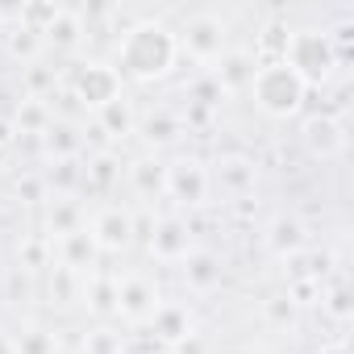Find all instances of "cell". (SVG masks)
Returning a JSON list of instances; mask_svg holds the SVG:
<instances>
[{
    "mask_svg": "<svg viewBox=\"0 0 354 354\" xmlns=\"http://www.w3.org/2000/svg\"><path fill=\"white\" fill-rule=\"evenodd\" d=\"M175 59H180V38L158 17L133 21L117 42V75H129L138 84L162 80L175 67Z\"/></svg>",
    "mask_w": 354,
    "mask_h": 354,
    "instance_id": "1",
    "label": "cell"
},
{
    "mask_svg": "<svg viewBox=\"0 0 354 354\" xmlns=\"http://www.w3.org/2000/svg\"><path fill=\"white\" fill-rule=\"evenodd\" d=\"M80 34H84V26H80V13H71V9H59V17L46 26V42H55V46H63V50H71L75 42H80Z\"/></svg>",
    "mask_w": 354,
    "mask_h": 354,
    "instance_id": "21",
    "label": "cell"
},
{
    "mask_svg": "<svg viewBox=\"0 0 354 354\" xmlns=\"http://www.w3.org/2000/svg\"><path fill=\"white\" fill-rule=\"evenodd\" d=\"M267 250L275 254V259H296V254H304L308 250V230H304V221L300 217H292V213H279L271 225H267Z\"/></svg>",
    "mask_w": 354,
    "mask_h": 354,
    "instance_id": "12",
    "label": "cell"
},
{
    "mask_svg": "<svg viewBox=\"0 0 354 354\" xmlns=\"http://www.w3.org/2000/svg\"><path fill=\"white\" fill-rule=\"evenodd\" d=\"M0 354H17V350H13V342H9L5 333H0Z\"/></svg>",
    "mask_w": 354,
    "mask_h": 354,
    "instance_id": "28",
    "label": "cell"
},
{
    "mask_svg": "<svg viewBox=\"0 0 354 354\" xmlns=\"http://www.w3.org/2000/svg\"><path fill=\"white\" fill-rule=\"evenodd\" d=\"M71 92H75V100H80L84 109L100 113L104 104H113V100L121 96V75H117L113 63L88 59V63H80V67L71 71Z\"/></svg>",
    "mask_w": 354,
    "mask_h": 354,
    "instance_id": "5",
    "label": "cell"
},
{
    "mask_svg": "<svg viewBox=\"0 0 354 354\" xmlns=\"http://www.w3.org/2000/svg\"><path fill=\"white\" fill-rule=\"evenodd\" d=\"M304 146L313 158H337L346 150V125L329 113H313L304 121Z\"/></svg>",
    "mask_w": 354,
    "mask_h": 354,
    "instance_id": "11",
    "label": "cell"
},
{
    "mask_svg": "<svg viewBox=\"0 0 354 354\" xmlns=\"http://www.w3.org/2000/svg\"><path fill=\"white\" fill-rule=\"evenodd\" d=\"M129 184L142 201H154V196H167V162L158 158H133L129 162Z\"/></svg>",
    "mask_w": 354,
    "mask_h": 354,
    "instance_id": "18",
    "label": "cell"
},
{
    "mask_svg": "<svg viewBox=\"0 0 354 354\" xmlns=\"http://www.w3.org/2000/svg\"><path fill=\"white\" fill-rule=\"evenodd\" d=\"M42 46H46V38H42L38 30H30V26H17V30H9V55H13V59H21V63H34V59L42 55Z\"/></svg>",
    "mask_w": 354,
    "mask_h": 354,
    "instance_id": "22",
    "label": "cell"
},
{
    "mask_svg": "<svg viewBox=\"0 0 354 354\" xmlns=\"http://www.w3.org/2000/svg\"><path fill=\"white\" fill-rule=\"evenodd\" d=\"M17 129H26V133H46V129H50V109H46L38 96H30V100L17 109Z\"/></svg>",
    "mask_w": 354,
    "mask_h": 354,
    "instance_id": "23",
    "label": "cell"
},
{
    "mask_svg": "<svg viewBox=\"0 0 354 354\" xmlns=\"http://www.w3.org/2000/svg\"><path fill=\"white\" fill-rule=\"evenodd\" d=\"M158 283L150 275H125L117 279V313L125 321H150V313L158 308Z\"/></svg>",
    "mask_w": 354,
    "mask_h": 354,
    "instance_id": "10",
    "label": "cell"
},
{
    "mask_svg": "<svg viewBox=\"0 0 354 354\" xmlns=\"http://www.w3.org/2000/svg\"><path fill=\"white\" fill-rule=\"evenodd\" d=\"M250 96L259 104V113L275 117V121H288L304 109L308 100V88L300 84V75L283 63V59H263L254 67V80H250Z\"/></svg>",
    "mask_w": 354,
    "mask_h": 354,
    "instance_id": "3",
    "label": "cell"
},
{
    "mask_svg": "<svg viewBox=\"0 0 354 354\" xmlns=\"http://www.w3.org/2000/svg\"><path fill=\"white\" fill-rule=\"evenodd\" d=\"M88 234H92V242L100 246V254H113V250H125V246L133 242L138 225H133V213H129V209H121V205H104V209L92 217Z\"/></svg>",
    "mask_w": 354,
    "mask_h": 354,
    "instance_id": "9",
    "label": "cell"
},
{
    "mask_svg": "<svg viewBox=\"0 0 354 354\" xmlns=\"http://www.w3.org/2000/svg\"><path fill=\"white\" fill-rule=\"evenodd\" d=\"M209 167L201 158H175L167 162V196L180 209H196L209 201Z\"/></svg>",
    "mask_w": 354,
    "mask_h": 354,
    "instance_id": "6",
    "label": "cell"
},
{
    "mask_svg": "<svg viewBox=\"0 0 354 354\" xmlns=\"http://www.w3.org/2000/svg\"><path fill=\"white\" fill-rule=\"evenodd\" d=\"M96 117H100V125L109 129V138H129V133L138 129V113H133V104H129L125 96H117L113 104H104Z\"/></svg>",
    "mask_w": 354,
    "mask_h": 354,
    "instance_id": "19",
    "label": "cell"
},
{
    "mask_svg": "<svg viewBox=\"0 0 354 354\" xmlns=\"http://www.w3.org/2000/svg\"><path fill=\"white\" fill-rule=\"evenodd\" d=\"M150 329L158 342H171V346H180L192 337V313L188 304H175V300H162L154 313H150Z\"/></svg>",
    "mask_w": 354,
    "mask_h": 354,
    "instance_id": "13",
    "label": "cell"
},
{
    "mask_svg": "<svg viewBox=\"0 0 354 354\" xmlns=\"http://www.w3.org/2000/svg\"><path fill=\"white\" fill-rule=\"evenodd\" d=\"M138 129H142V138L150 146H175V142L184 138V117L171 113V109H150Z\"/></svg>",
    "mask_w": 354,
    "mask_h": 354,
    "instance_id": "17",
    "label": "cell"
},
{
    "mask_svg": "<svg viewBox=\"0 0 354 354\" xmlns=\"http://www.w3.org/2000/svg\"><path fill=\"white\" fill-rule=\"evenodd\" d=\"M13 350L17 354H55V337L46 329H30V333H21V342H13Z\"/></svg>",
    "mask_w": 354,
    "mask_h": 354,
    "instance_id": "25",
    "label": "cell"
},
{
    "mask_svg": "<svg viewBox=\"0 0 354 354\" xmlns=\"http://www.w3.org/2000/svg\"><path fill=\"white\" fill-rule=\"evenodd\" d=\"M84 180H88L92 188H109V184L117 180V158H113V154H100V158H92V167L84 171Z\"/></svg>",
    "mask_w": 354,
    "mask_h": 354,
    "instance_id": "24",
    "label": "cell"
},
{
    "mask_svg": "<svg viewBox=\"0 0 354 354\" xmlns=\"http://www.w3.org/2000/svg\"><path fill=\"white\" fill-rule=\"evenodd\" d=\"M221 275H225V267H221V259L213 250H192L184 259V283L192 292H213L221 283Z\"/></svg>",
    "mask_w": 354,
    "mask_h": 354,
    "instance_id": "16",
    "label": "cell"
},
{
    "mask_svg": "<svg viewBox=\"0 0 354 354\" xmlns=\"http://www.w3.org/2000/svg\"><path fill=\"white\" fill-rule=\"evenodd\" d=\"M217 63H221V67H217L213 84H217L221 92H246L250 80H254V67H259L250 50H225Z\"/></svg>",
    "mask_w": 354,
    "mask_h": 354,
    "instance_id": "15",
    "label": "cell"
},
{
    "mask_svg": "<svg viewBox=\"0 0 354 354\" xmlns=\"http://www.w3.org/2000/svg\"><path fill=\"white\" fill-rule=\"evenodd\" d=\"M254 184H259V167H254V158H246V154H221V158L209 167V188H217V192L230 196V201L250 196Z\"/></svg>",
    "mask_w": 354,
    "mask_h": 354,
    "instance_id": "7",
    "label": "cell"
},
{
    "mask_svg": "<svg viewBox=\"0 0 354 354\" xmlns=\"http://www.w3.org/2000/svg\"><path fill=\"white\" fill-rule=\"evenodd\" d=\"M279 59L300 75L304 88L329 84L333 71L342 67L337 42H333V34H325V30H288V42H283V50H279Z\"/></svg>",
    "mask_w": 354,
    "mask_h": 354,
    "instance_id": "2",
    "label": "cell"
},
{
    "mask_svg": "<svg viewBox=\"0 0 354 354\" xmlns=\"http://www.w3.org/2000/svg\"><path fill=\"white\" fill-rule=\"evenodd\" d=\"M150 254L162 259V263H184L192 254V225H188V217H180V213L158 217L154 234H150Z\"/></svg>",
    "mask_w": 354,
    "mask_h": 354,
    "instance_id": "8",
    "label": "cell"
},
{
    "mask_svg": "<svg viewBox=\"0 0 354 354\" xmlns=\"http://www.w3.org/2000/svg\"><path fill=\"white\" fill-rule=\"evenodd\" d=\"M317 354H350V346H346V342H325Z\"/></svg>",
    "mask_w": 354,
    "mask_h": 354,
    "instance_id": "27",
    "label": "cell"
},
{
    "mask_svg": "<svg viewBox=\"0 0 354 354\" xmlns=\"http://www.w3.org/2000/svg\"><path fill=\"white\" fill-rule=\"evenodd\" d=\"M55 250H59V267H67V271H75V275H88L92 263H96V254H100V246L92 242L88 225L75 230V234H67V238H59Z\"/></svg>",
    "mask_w": 354,
    "mask_h": 354,
    "instance_id": "14",
    "label": "cell"
},
{
    "mask_svg": "<svg viewBox=\"0 0 354 354\" xmlns=\"http://www.w3.org/2000/svg\"><path fill=\"white\" fill-rule=\"evenodd\" d=\"M175 38H180V50H188L196 63H217L230 50V26L217 13H192Z\"/></svg>",
    "mask_w": 354,
    "mask_h": 354,
    "instance_id": "4",
    "label": "cell"
},
{
    "mask_svg": "<svg viewBox=\"0 0 354 354\" xmlns=\"http://www.w3.org/2000/svg\"><path fill=\"white\" fill-rule=\"evenodd\" d=\"M321 304H325L337 321H346V317H350V292H346V283H333L329 292L321 288Z\"/></svg>",
    "mask_w": 354,
    "mask_h": 354,
    "instance_id": "26",
    "label": "cell"
},
{
    "mask_svg": "<svg viewBox=\"0 0 354 354\" xmlns=\"http://www.w3.org/2000/svg\"><path fill=\"white\" fill-rule=\"evenodd\" d=\"M84 300L92 313H117V279L113 275H96V279H84Z\"/></svg>",
    "mask_w": 354,
    "mask_h": 354,
    "instance_id": "20",
    "label": "cell"
}]
</instances>
